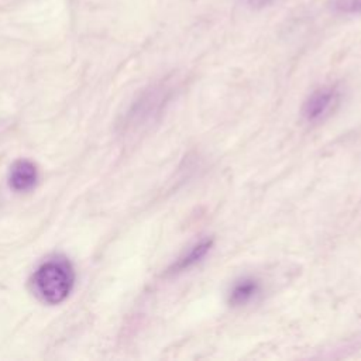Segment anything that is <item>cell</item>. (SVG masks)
Here are the masks:
<instances>
[{
  "instance_id": "cell-1",
  "label": "cell",
  "mask_w": 361,
  "mask_h": 361,
  "mask_svg": "<svg viewBox=\"0 0 361 361\" xmlns=\"http://www.w3.org/2000/svg\"><path fill=\"white\" fill-rule=\"evenodd\" d=\"M31 283L42 302L58 305L69 296L75 283V271L63 258L48 259L37 268Z\"/></svg>"
},
{
  "instance_id": "cell-2",
  "label": "cell",
  "mask_w": 361,
  "mask_h": 361,
  "mask_svg": "<svg viewBox=\"0 0 361 361\" xmlns=\"http://www.w3.org/2000/svg\"><path fill=\"white\" fill-rule=\"evenodd\" d=\"M340 100V92L336 87H322L313 92L303 104L302 114L306 121L317 123L329 116Z\"/></svg>"
},
{
  "instance_id": "cell-3",
  "label": "cell",
  "mask_w": 361,
  "mask_h": 361,
  "mask_svg": "<svg viewBox=\"0 0 361 361\" xmlns=\"http://www.w3.org/2000/svg\"><path fill=\"white\" fill-rule=\"evenodd\" d=\"M38 180V171L34 162L28 159L16 161L8 173V185L16 192L31 190Z\"/></svg>"
},
{
  "instance_id": "cell-4",
  "label": "cell",
  "mask_w": 361,
  "mask_h": 361,
  "mask_svg": "<svg viewBox=\"0 0 361 361\" xmlns=\"http://www.w3.org/2000/svg\"><path fill=\"white\" fill-rule=\"evenodd\" d=\"M261 292V285L259 281L251 276H245L234 282L228 292V303L233 307L238 306H245L251 300L255 299V296Z\"/></svg>"
},
{
  "instance_id": "cell-5",
  "label": "cell",
  "mask_w": 361,
  "mask_h": 361,
  "mask_svg": "<svg viewBox=\"0 0 361 361\" xmlns=\"http://www.w3.org/2000/svg\"><path fill=\"white\" fill-rule=\"evenodd\" d=\"M213 247V240L212 238H204V240H200L199 243H196L195 245H192L188 252H185L182 257H179L176 259V262H173L168 272L169 274H179L182 271H186L192 267H195L196 264H199L207 254L209 251L212 250Z\"/></svg>"
},
{
  "instance_id": "cell-6",
  "label": "cell",
  "mask_w": 361,
  "mask_h": 361,
  "mask_svg": "<svg viewBox=\"0 0 361 361\" xmlns=\"http://www.w3.org/2000/svg\"><path fill=\"white\" fill-rule=\"evenodd\" d=\"M330 7L334 11L344 14L361 13V0H330Z\"/></svg>"
},
{
  "instance_id": "cell-7",
  "label": "cell",
  "mask_w": 361,
  "mask_h": 361,
  "mask_svg": "<svg viewBox=\"0 0 361 361\" xmlns=\"http://www.w3.org/2000/svg\"><path fill=\"white\" fill-rule=\"evenodd\" d=\"M272 0H248V4L255 7V8H261L264 6H268Z\"/></svg>"
}]
</instances>
